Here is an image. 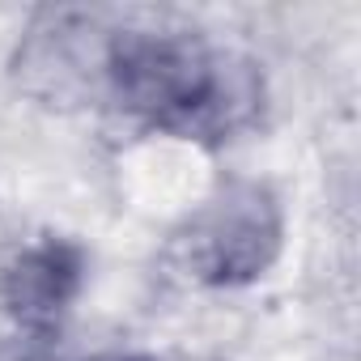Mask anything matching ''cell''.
<instances>
[{
  "label": "cell",
  "mask_w": 361,
  "mask_h": 361,
  "mask_svg": "<svg viewBox=\"0 0 361 361\" xmlns=\"http://www.w3.org/2000/svg\"><path fill=\"white\" fill-rule=\"evenodd\" d=\"M102 77L123 111L178 136L226 140L259 111V73L188 30H115Z\"/></svg>",
  "instance_id": "6da1fadb"
},
{
  "label": "cell",
  "mask_w": 361,
  "mask_h": 361,
  "mask_svg": "<svg viewBox=\"0 0 361 361\" xmlns=\"http://www.w3.org/2000/svg\"><path fill=\"white\" fill-rule=\"evenodd\" d=\"M281 251V209L259 183L226 188L192 226L188 259L209 285H251Z\"/></svg>",
  "instance_id": "7a4b0ae2"
},
{
  "label": "cell",
  "mask_w": 361,
  "mask_h": 361,
  "mask_svg": "<svg viewBox=\"0 0 361 361\" xmlns=\"http://www.w3.org/2000/svg\"><path fill=\"white\" fill-rule=\"evenodd\" d=\"M85 276V255L73 243L47 238L22 251L0 276V302L26 327H51L77 298Z\"/></svg>",
  "instance_id": "3957f363"
},
{
  "label": "cell",
  "mask_w": 361,
  "mask_h": 361,
  "mask_svg": "<svg viewBox=\"0 0 361 361\" xmlns=\"http://www.w3.org/2000/svg\"><path fill=\"white\" fill-rule=\"evenodd\" d=\"M94 361H153V357H140V353H106V357H94Z\"/></svg>",
  "instance_id": "277c9868"
}]
</instances>
